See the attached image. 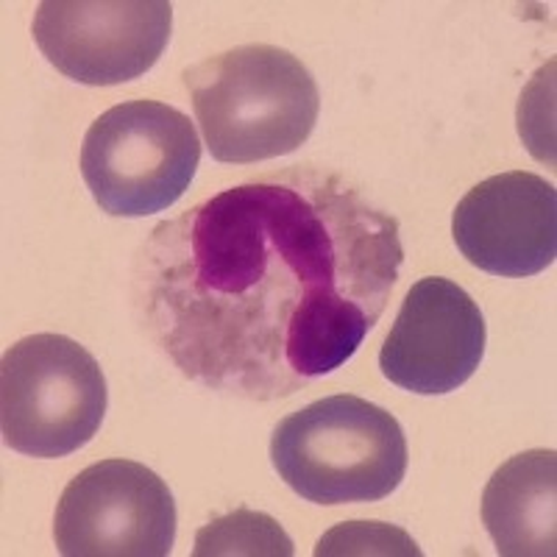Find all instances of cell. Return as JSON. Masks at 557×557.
Here are the masks:
<instances>
[{"mask_svg":"<svg viewBox=\"0 0 557 557\" xmlns=\"http://www.w3.org/2000/svg\"><path fill=\"white\" fill-rule=\"evenodd\" d=\"M401 262L391 212L341 173L293 165L159 221L134 257V312L187 380L290 399L355 357Z\"/></svg>","mask_w":557,"mask_h":557,"instance_id":"obj_1","label":"cell"},{"mask_svg":"<svg viewBox=\"0 0 557 557\" xmlns=\"http://www.w3.org/2000/svg\"><path fill=\"white\" fill-rule=\"evenodd\" d=\"M209 153L253 165L298 151L318 123L321 96L301 59L276 45H240L184 70Z\"/></svg>","mask_w":557,"mask_h":557,"instance_id":"obj_2","label":"cell"},{"mask_svg":"<svg viewBox=\"0 0 557 557\" xmlns=\"http://www.w3.org/2000/svg\"><path fill=\"white\" fill-rule=\"evenodd\" d=\"M271 462L293 494L315 505L382 502L407 474V437L380 405L341 393L282 418Z\"/></svg>","mask_w":557,"mask_h":557,"instance_id":"obj_3","label":"cell"},{"mask_svg":"<svg viewBox=\"0 0 557 557\" xmlns=\"http://www.w3.org/2000/svg\"><path fill=\"white\" fill-rule=\"evenodd\" d=\"M107 416V380L82 343L42 332L0 362V432L9 449L57 460L87 446Z\"/></svg>","mask_w":557,"mask_h":557,"instance_id":"obj_4","label":"cell"},{"mask_svg":"<svg viewBox=\"0 0 557 557\" xmlns=\"http://www.w3.org/2000/svg\"><path fill=\"white\" fill-rule=\"evenodd\" d=\"M201 139L190 117L159 101H126L89 126L82 176L98 207L112 218L165 212L190 190Z\"/></svg>","mask_w":557,"mask_h":557,"instance_id":"obj_5","label":"cell"},{"mask_svg":"<svg viewBox=\"0 0 557 557\" xmlns=\"http://www.w3.org/2000/svg\"><path fill=\"white\" fill-rule=\"evenodd\" d=\"M53 541L64 557H165L176 541V502L143 462L101 460L64 487Z\"/></svg>","mask_w":557,"mask_h":557,"instance_id":"obj_6","label":"cell"},{"mask_svg":"<svg viewBox=\"0 0 557 557\" xmlns=\"http://www.w3.org/2000/svg\"><path fill=\"white\" fill-rule=\"evenodd\" d=\"M168 0H45L34 42L62 76L114 87L146 76L171 42Z\"/></svg>","mask_w":557,"mask_h":557,"instance_id":"obj_7","label":"cell"},{"mask_svg":"<svg viewBox=\"0 0 557 557\" xmlns=\"http://www.w3.org/2000/svg\"><path fill=\"white\" fill-rule=\"evenodd\" d=\"M485 355V318L444 276L418 278L380 351L385 380L418 396H444L474 376Z\"/></svg>","mask_w":557,"mask_h":557,"instance_id":"obj_8","label":"cell"},{"mask_svg":"<svg viewBox=\"0 0 557 557\" xmlns=\"http://www.w3.org/2000/svg\"><path fill=\"white\" fill-rule=\"evenodd\" d=\"M457 248L474 268L524 278L557 257L555 184L535 173L510 171L471 187L451 215Z\"/></svg>","mask_w":557,"mask_h":557,"instance_id":"obj_9","label":"cell"},{"mask_svg":"<svg viewBox=\"0 0 557 557\" xmlns=\"http://www.w3.org/2000/svg\"><path fill=\"white\" fill-rule=\"evenodd\" d=\"M482 524L505 557H555L557 455L532 449L502 462L482 494Z\"/></svg>","mask_w":557,"mask_h":557,"instance_id":"obj_10","label":"cell"},{"mask_svg":"<svg viewBox=\"0 0 557 557\" xmlns=\"http://www.w3.org/2000/svg\"><path fill=\"white\" fill-rule=\"evenodd\" d=\"M293 541L276 519L253 510H235L209 521L196 535V557H293Z\"/></svg>","mask_w":557,"mask_h":557,"instance_id":"obj_11","label":"cell"},{"mask_svg":"<svg viewBox=\"0 0 557 557\" xmlns=\"http://www.w3.org/2000/svg\"><path fill=\"white\" fill-rule=\"evenodd\" d=\"M318 557L335 555H412L421 557L416 541L405 530L382 521H346L332 527L315 546Z\"/></svg>","mask_w":557,"mask_h":557,"instance_id":"obj_12","label":"cell"}]
</instances>
